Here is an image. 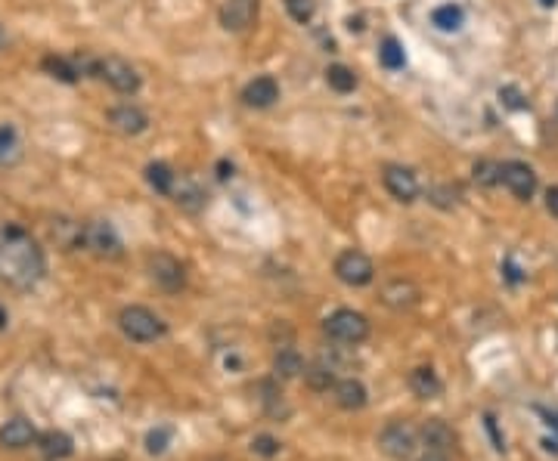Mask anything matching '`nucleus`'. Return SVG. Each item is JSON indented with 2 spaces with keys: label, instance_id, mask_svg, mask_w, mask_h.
Wrapping results in <instances>:
<instances>
[{
  "label": "nucleus",
  "instance_id": "nucleus-6",
  "mask_svg": "<svg viewBox=\"0 0 558 461\" xmlns=\"http://www.w3.org/2000/svg\"><path fill=\"white\" fill-rule=\"evenodd\" d=\"M84 248L90 254L103 257V261H115L124 254L122 236L115 232V226L109 220H87L84 223Z\"/></svg>",
  "mask_w": 558,
  "mask_h": 461
},
{
  "label": "nucleus",
  "instance_id": "nucleus-11",
  "mask_svg": "<svg viewBox=\"0 0 558 461\" xmlns=\"http://www.w3.org/2000/svg\"><path fill=\"white\" fill-rule=\"evenodd\" d=\"M106 121H109L112 130H118V134H124V137H140V134H146V128H149V115L140 109V105H130V103H122V105H115V109H109Z\"/></svg>",
  "mask_w": 558,
  "mask_h": 461
},
{
  "label": "nucleus",
  "instance_id": "nucleus-1",
  "mask_svg": "<svg viewBox=\"0 0 558 461\" xmlns=\"http://www.w3.org/2000/svg\"><path fill=\"white\" fill-rule=\"evenodd\" d=\"M47 273V257L31 232L19 223L0 226V282L12 288H35Z\"/></svg>",
  "mask_w": 558,
  "mask_h": 461
},
{
  "label": "nucleus",
  "instance_id": "nucleus-28",
  "mask_svg": "<svg viewBox=\"0 0 558 461\" xmlns=\"http://www.w3.org/2000/svg\"><path fill=\"white\" fill-rule=\"evenodd\" d=\"M379 62L388 68V72H400V68L406 66V53H404V47H400L397 37H385V41H381Z\"/></svg>",
  "mask_w": 558,
  "mask_h": 461
},
{
  "label": "nucleus",
  "instance_id": "nucleus-38",
  "mask_svg": "<svg viewBox=\"0 0 558 461\" xmlns=\"http://www.w3.org/2000/svg\"><path fill=\"white\" fill-rule=\"evenodd\" d=\"M6 325H10V313H6V309L0 307V332H4Z\"/></svg>",
  "mask_w": 558,
  "mask_h": 461
},
{
  "label": "nucleus",
  "instance_id": "nucleus-39",
  "mask_svg": "<svg viewBox=\"0 0 558 461\" xmlns=\"http://www.w3.org/2000/svg\"><path fill=\"white\" fill-rule=\"evenodd\" d=\"M540 4H543V6H546V10H553V6L558 4V0H540Z\"/></svg>",
  "mask_w": 558,
  "mask_h": 461
},
{
  "label": "nucleus",
  "instance_id": "nucleus-15",
  "mask_svg": "<svg viewBox=\"0 0 558 461\" xmlns=\"http://www.w3.org/2000/svg\"><path fill=\"white\" fill-rule=\"evenodd\" d=\"M171 199H174V205H180L184 211H193V214L202 211V207L208 205V192H205L193 176H177V180H174Z\"/></svg>",
  "mask_w": 558,
  "mask_h": 461
},
{
  "label": "nucleus",
  "instance_id": "nucleus-40",
  "mask_svg": "<svg viewBox=\"0 0 558 461\" xmlns=\"http://www.w3.org/2000/svg\"><path fill=\"white\" fill-rule=\"evenodd\" d=\"M6 43V35H4V28H0V47H4Z\"/></svg>",
  "mask_w": 558,
  "mask_h": 461
},
{
  "label": "nucleus",
  "instance_id": "nucleus-14",
  "mask_svg": "<svg viewBox=\"0 0 558 461\" xmlns=\"http://www.w3.org/2000/svg\"><path fill=\"white\" fill-rule=\"evenodd\" d=\"M50 238H53L62 251L84 248V223H78V220L72 217H53L50 220Z\"/></svg>",
  "mask_w": 558,
  "mask_h": 461
},
{
  "label": "nucleus",
  "instance_id": "nucleus-17",
  "mask_svg": "<svg viewBox=\"0 0 558 461\" xmlns=\"http://www.w3.org/2000/svg\"><path fill=\"white\" fill-rule=\"evenodd\" d=\"M35 440H37V431L28 418H10L0 427V446H4V449H12V452L28 449Z\"/></svg>",
  "mask_w": 558,
  "mask_h": 461
},
{
  "label": "nucleus",
  "instance_id": "nucleus-8",
  "mask_svg": "<svg viewBox=\"0 0 558 461\" xmlns=\"http://www.w3.org/2000/svg\"><path fill=\"white\" fill-rule=\"evenodd\" d=\"M335 276L338 282H344L350 288H366L375 279V263L363 251L348 248L335 257Z\"/></svg>",
  "mask_w": 558,
  "mask_h": 461
},
{
  "label": "nucleus",
  "instance_id": "nucleus-12",
  "mask_svg": "<svg viewBox=\"0 0 558 461\" xmlns=\"http://www.w3.org/2000/svg\"><path fill=\"white\" fill-rule=\"evenodd\" d=\"M379 298H381V304H385V307L404 313V309H413L419 301H422V292H419V288L413 285L410 279H391V282H385V285H381Z\"/></svg>",
  "mask_w": 558,
  "mask_h": 461
},
{
  "label": "nucleus",
  "instance_id": "nucleus-26",
  "mask_svg": "<svg viewBox=\"0 0 558 461\" xmlns=\"http://www.w3.org/2000/svg\"><path fill=\"white\" fill-rule=\"evenodd\" d=\"M431 22L441 31H460L462 22H466V10H462L460 4H441L431 12Z\"/></svg>",
  "mask_w": 558,
  "mask_h": 461
},
{
  "label": "nucleus",
  "instance_id": "nucleus-13",
  "mask_svg": "<svg viewBox=\"0 0 558 461\" xmlns=\"http://www.w3.org/2000/svg\"><path fill=\"white\" fill-rule=\"evenodd\" d=\"M258 16V0H224L221 25L227 31H246Z\"/></svg>",
  "mask_w": 558,
  "mask_h": 461
},
{
  "label": "nucleus",
  "instance_id": "nucleus-31",
  "mask_svg": "<svg viewBox=\"0 0 558 461\" xmlns=\"http://www.w3.org/2000/svg\"><path fill=\"white\" fill-rule=\"evenodd\" d=\"M286 10L298 25H307L317 16V0H286Z\"/></svg>",
  "mask_w": 558,
  "mask_h": 461
},
{
  "label": "nucleus",
  "instance_id": "nucleus-37",
  "mask_svg": "<svg viewBox=\"0 0 558 461\" xmlns=\"http://www.w3.org/2000/svg\"><path fill=\"white\" fill-rule=\"evenodd\" d=\"M217 170H221V174H217V176H221V180H227V176H233V164H227V161L217 164Z\"/></svg>",
  "mask_w": 558,
  "mask_h": 461
},
{
  "label": "nucleus",
  "instance_id": "nucleus-2",
  "mask_svg": "<svg viewBox=\"0 0 558 461\" xmlns=\"http://www.w3.org/2000/svg\"><path fill=\"white\" fill-rule=\"evenodd\" d=\"M118 328L124 332V338L137 340V344H153V340L168 334V325L161 322V316L140 304H130L118 313Z\"/></svg>",
  "mask_w": 558,
  "mask_h": 461
},
{
  "label": "nucleus",
  "instance_id": "nucleus-27",
  "mask_svg": "<svg viewBox=\"0 0 558 461\" xmlns=\"http://www.w3.org/2000/svg\"><path fill=\"white\" fill-rule=\"evenodd\" d=\"M174 180H177V174H174V170L168 168L165 161H153V164H146V183L155 189V192L171 195Z\"/></svg>",
  "mask_w": 558,
  "mask_h": 461
},
{
  "label": "nucleus",
  "instance_id": "nucleus-21",
  "mask_svg": "<svg viewBox=\"0 0 558 461\" xmlns=\"http://www.w3.org/2000/svg\"><path fill=\"white\" fill-rule=\"evenodd\" d=\"M304 375V359H301L298 350L292 347H282V350L273 356V378L277 381H295V378Z\"/></svg>",
  "mask_w": 558,
  "mask_h": 461
},
{
  "label": "nucleus",
  "instance_id": "nucleus-5",
  "mask_svg": "<svg viewBox=\"0 0 558 461\" xmlns=\"http://www.w3.org/2000/svg\"><path fill=\"white\" fill-rule=\"evenodd\" d=\"M379 449L394 461H410L419 449V431L410 421H391L379 434Z\"/></svg>",
  "mask_w": 558,
  "mask_h": 461
},
{
  "label": "nucleus",
  "instance_id": "nucleus-20",
  "mask_svg": "<svg viewBox=\"0 0 558 461\" xmlns=\"http://www.w3.org/2000/svg\"><path fill=\"white\" fill-rule=\"evenodd\" d=\"M410 390L419 400H437L444 394V381L431 365H419V369L410 371Z\"/></svg>",
  "mask_w": 558,
  "mask_h": 461
},
{
  "label": "nucleus",
  "instance_id": "nucleus-18",
  "mask_svg": "<svg viewBox=\"0 0 558 461\" xmlns=\"http://www.w3.org/2000/svg\"><path fill=\"white\" fill-rule=\"evenodd\" d=\"M419 437H422L425 449H437V452H453L456 449V431L447 425L444 418H431L425 421V427L419 431Z\"/></svg>",
  "mask_w": 558,
  "mask_h": 461
},
{
  "label": "nucleus",
  "instance_id": "nucleus-10",
  "mask_svg": "<svg viewBox=\"0 0 558 461\" xmlns=\"http://www.w3.org/2000/svg\"><path fill=\"white\" fill-rule=\"evenodd\" d=\"M503 186L515 195L518 201H530L537 192V174L524 161H506L503 164Z\"/></svg>",
  "mask_w": 558,
  "mask_h": 461
},
{
  "label": "nucleus",
  "instance_id": "nucleus-36",
  "mask_svg": "<svg viewBox=\"0 0 558 461\" xmlns=\"http://www.w3.org/2000/svg\"><path fill=\"white\" fill-rule=\"evenodd\" d=\"M413 461H450L447 452H437V449H425L419 458H413Z\"/></svg>",
  "mask_w": 558,
  "mask_h": 461
},
{
  "label": "nucleus",
  "instance_id": "nucleus-25",
  "mask_svg": "<svg viewBox=\"0 0 558 461\" xmlns=\"http://www.w3.org/2000/svg\"><path fill=\"white\" fill-rule=\"evenodd\" d=\"M41 66H43V72H47L50 78L62 81V84H78V81H81V74H78V68H75V62L66 59V56H43Z\"/></svg>",
  "mask_w": 558,
  "mask_h": 461
},
{
  "label": "nucleus",
  "instance_id": "nucleus-23",
  "mask_svg": "<svg viewBox=\"0 0 558 461\" xmlns=\"http://www.w3.org/2000/svg\"><path fill=\"white\" fill-rule=\"evenodd\" d=\"M37 446H41V452H43V458L47 461H62V458H68L72 456V437L68 434H62V431H47V434H41L37 437Z\"/></svg>",
  "mask_w": 558,
  "mask_h": 461
},
{
  "label": "nucleus",
  "instance_id": "nucleus-19",
  "mask_svg": "<svg viewBox=\"0 0 558 461\" xmlns=\"http://www.w3.org/2000/svg\"><path fill=\"white\" fill-rule=\"evenodd\" d=\"M332 394H335L338 406L348 409V412H357V409H363V406H366V400H369L366 384L357 381V378H342V381H335Z\"/></svg>",
  "mask_w": 558,
  "mask_h": 461
},
{
  "label": "nucleus",
  "instance_id": "nucleus-35",
  "mask_svg": "<svg viewBox=\"0 0 558 461\" xmlns=\"http://www.w3.org/2000/svg\"><path fill=\"white\" fill-rule=\"evenodd\" d=\"M546 211L553 214V217H558V186L546 189Z\"/></svg>",
  "mask_w": 558,
  "mask_h": 461
},
{
  "label": "nucleus",
  "instance_id": "nucleus-32",
  "mask_svg": "<svg viewBox=\"0 0 558 461\" xmlns=\"http://www.w3.org/2000/svg\"><path fill=\"white\" fill-rule=\"evenodd\" d=\"M171 437H174L171 427H155V431H149L146 434V452L149 456H161V452L171 446Z\"/></svg>",
  "mask_w": 558,
  "mask_h": 461
},
{
  "label": "nucleus",
  "instance_id": "nucleus-4",
  "mask_svg": "<svg viewBox=\"0 0 558 461\" xmlns=\"http://www.w3.org/2000/svg\"><path fill=\"white\" fill-rule=\"evenodd\" d=\"M97 78L106 81L115 93H124V97H134L143 84L140 72L122 56H97Z\"/></svg>",
  "mask_w": 558,
  "mask_h": 461
},
{
  "label": "nucleus",
  "instance_id": "nucleus-29",
  "mask_svg": "<svg viewBox=\"0 0 558 461\" xmlns=\"http://www.w3.org/2000/svg\"><path fill=\"white\" fill-rule=\"evenodd\" d=\"M326 84L335 93H350L357 87V74L348 66H329L326 68Z\"/></svg>",
  "mask_w": 558,
  "mask_h": 461
},
{
  "label": "nucleus",
  "instance_id": "nucleus-24",
  "mask_svg": "<svg viewBox=\"0 0 558 461\" xmlns=\"http://www.w3.org/2000/svg\"><path fill=\"white\" fill-rule=\"evenodd\" d=\"M335 375L338 371L332 369L326 359H317L313 365H304V381H307V387L310 390H329V387H335Z\"/></svg>",
  "mask_w": 558,
  "mask_h": 461
},
{
  "label": "nucleus",
  "instance_id": "nucleus-33",
  "mask_svg": "<svg viewBox=\"0 0 558 461\" xmlns=\"http://www.w3.org/2000/svg\"><path fill=\"white\" fill-rule=\"evenodd\" d=\"M428 199L435 201L437 207H444V211H450V207L456 205V199H460V189L450 186V183H444V186L428 189Z\"/></svg>",
  "mask_w": 558,
  "mask_h": 461
},
{
  "label": "nucleus",
  "instance_id": "nucleus-30",
  "mask_svg": "<svg viewBox=\"0 0 558 461\" xmlns=\"http://www.w3.org/2000/svg\"><path fill=\"white\" fill-rule=\"evenodd\" d=\"M475 183H478V186H499V183H503V164L499 161H478L475 164Z\"/></svg>",
  "mask_w": 558,
  "mask_h": 461
},
{
  "label": "nucleus",
  "instance_id": "nucleus-22",
  "mask_svg": "<svg viewBox=\"0 0 558 461\" xmlns=\"http://www.w3.org/2000/svg\"><path fill=\"white\" fill-rule=\"evenodd\" d=\"M25 149L19 140V130L12 124H0V168H16L22 161Z\"/></svg>",
  "mask_w": 558,
  "mask_h": 461
},
{
  "label": "nucleus",
  "instance_id": "nucleus-7",
  "mask_svg": "<svg viewBox=\"0 0 558 461\" xmlns=\"http://www.w3.org/2000/svg\"><path fill=\"white\" fill-rule=\"evenodd\" d=\"M146 270H149V279H153L161 292L177 294L186 288V267L174 254H168V251H155L146 261Z\"/></svg>",
  "mask_w": 558,
  "mask_h": 461
},
{
  "label": "nucleus",
  "instance_id": "nucleus-34",
  "mask_svg": "<svg viewBox=\"0 0 558 461\" xmlns=\"http://www.w3.org/2000/svg\"><path fill=\"white\" fill-rule=\"evenodd\" d=\"M252 449L258 452V456H264V458H273V456H279V440L271 437V434H261V437H255Z\"/></svg>",
  "mask_w": 558,
  "mask_h": 461
},
{
  "label": "nucleus",
  "instance_id": "nucleus-9",
  "mask_svg": "<svg viewBox=\"0 0 558 461\" xmlns=\"http://www.w3.org/2000/svg\"><path fill=\"white\" fill-rule=\"evenodd\" d=\"M381 180H385V189L391 192V199H397L400 205H413L419 199V192H422L416 174L410 168H404V164H388Z\"/></svg>",
  "mask_w": 558,
  "mask_h": 461
},
{
  "label": "nucleus",
  "instance_id": "nucleus-16",
  "mask_svg": "<svg viewBox=\"0 0 558 461\" xmlns=\"http://www.w3.org/2000/svg\"><path fill=\"white\" fill-rule=\"evenodd\" d=\"M242 99H246V105H252V109H271V105L279 99L277 78H271V74H261V78L248 81L246 90H242Z\"/></svg>",
  "mask_w": 558,
  "mask_h": 461
},
{
  "label": "nucleus",
  "instance_id": "nucleus-3",
  "mask_svg": "<svg viewBox=\"0 0 558 461\" xmlns=\"http://www.w3.org/2000/svg\"><path fill=\"white\" fill-rule=\"evenodd\" d=\"M323 332L329 334L335 344H363L369 338V319L357 309H335L332 316H326Z\"/></svg>",
  "mask_w": 558,
  "mask_h": 461
}]
</instances>
